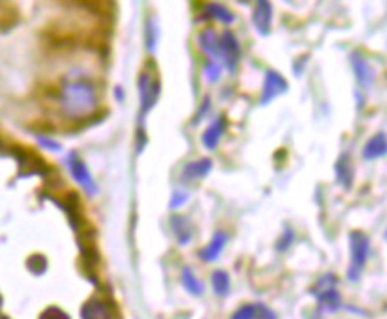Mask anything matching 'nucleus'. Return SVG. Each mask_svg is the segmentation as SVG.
<instances>
[{
  "label": "nucleus",
  "instance_id": "obj_22",
  "mask_svg": "<svg viewBox=\"0 0 387 319\" xmlns=\"http://www.w3.org/2000/svg\"><path fill=\"white\" fill-rule=\"evenodd\" d=\"M256 310H258V305H244L235 310L232 319H256Z\"/></svg>",
  "mask_w": 387,
  "mask_h": 319
},
{
  "label": "nucleus",
  "instance_id": "obj_13",
  "mask_svg": "<svg viewBox=\"0 0 387 319\" xmlns=\"http://www.w3.org/2000/svg\"><path fill=\"white\" fill-rule=\"evenodd\" d=\"M224 127H226V123H224V118H217V120H213L210 126L206 127V131L203 133V144L206 149H215L219 144V140L222 138L224 135Z\"/></svg>",
  "mask_w": 387,
  "mask_h": 319
},
{
  "label": "nucleus",
  "instance_id": "obj_24",
  "mask_svg": "<svg viewBox=\"0 0 387 319\" xmlns=\"http://www.w3.org/2000/svg\"><path fill=\"white\" fill-rule=\"evenodd\" d=\"M256 319H276L273 310H269L265 305H258V310H256Z\"/></svg>",
  "mask_w": 387,
  "mask_h": 319
},
{
  "label": "nucleus",
  "instance_id": "obj_10",
  "mask_svg": "<svg viewBox=\"0 0 387 319\" xmlns=\"http://www.w3.org/2000/svg\"><path fill=\"white\" fill-rule=\"evenodd\" d=\"M387 155V136L384 133H377L366 142V146L362 149V156L364 160H377V158H382V156Z\"/></svg>",
  "mask_w": 387,
  "mask_h": 319
},
{
  "label": "nucleus",
  "instance_id": "obj_15",
  "mask_svg": "<svg viewBox=\"0 0 387 319\" xmlns=\"http://www.w3.org/2000/svg\"><path fill=\"white\" fill-rule=\"evenodd\" d=\"M212 170V162L208 158H201L198 162H192L183 169V179H199L204 178Z\"/></svg>",
  "mask_w": 387,
  "mask_h": 319
},
{
  "label": "nucleus",
  "instance_id": "obj_8",
  "mask_svg": "<svg viewBox=\"0 0 387 319\" xmlns=\"http://www.w3.org/2000/svg\"><path fill=\"white\" fill-rule=\"evenodd\" d=\"M271 22H273V5L269 0H256L253 11V24L260 34H269Z\"/></svg>",
  "mask_w": 387,
  "mask_h": 319
},
{
  "label": "nucleus",
  "instance_id": "obj_5",
  "mask_svg": "<svg viewBox=\"0 0 387 319\" xmlns=\"http://www.w3.org/2000/svg\"><path fill=\"white\" fill-rule=\"evenodd\" d=\"M287 90H289L287 81H285L276 71H269L265 74L264 88H262V104H269L273 99L285 94Z\"/></svg>",
  "mask_w": 387,
  "mask_h": 319
},
{
  "label": "nucleus",
  "instance_id": "obj_17",
  "mask_svg": "<svg viewBox=\"0 0 387 319\" xmlns=\"http://www.w3.org/2000/svg\"><path fill=\"white\" fill-rule=\"evenodd\" d=\"M181 282H183V287L190 292V294L194 296L203 294V283L199 282L198 277L194 275L190 268H185L183 271H181Z\"/></svg>",
  "mask_w": 387,
  "mask_h": 319
},
{
  "label": "nucleus",
  "instance_id": "obj_26",
  "mask_svg": "<svg viewBox=\"0 0 387 319\" xmlns=\"http://www.w3.org/2000/svg\"><path fill=\"white\" fill-rule=\"evenodd\" d=\"M219 66L215 65V63H210V65L206 66V74H208V79L210 81H215L219 77Z\"/></svg>",
  "mask_w": 387,
  "mask_h": 319
},
{
  "label": "nucleus",
  "instance_id": "obj_18",
  "mask_svg": "<svg viewBox=\"0 0 387 319\" xmlns=\"http://www.w3.org/2000/svg\"><path fill=\"white\" fill-rule=\"evenodd\" d=\"M204 11H206V14L210 16V18L219 20V22H222V24H232L233 22V14L221 4H215V2H212V4H208L206 8H204Z\"/></svg>",
  "mask_w": 387,
  "mask_h": 319
},
{
  "label": "nucleus",
  "instance_id": "obj_29",
  "mask_svg": "<svg viewBox=\"0 0 387 319\" xmlns=\"http://www.w3.org/2000/svg\"><path fill=\"white\" fill-rule=\"evenodd\" d=\"M2 319H5V318H2Z\"/></svg>",
  "mask_w": 387,
  "mask_h": 319
},
{
  "label": "nucleus",
  "instance_id": "obj_21",
  "mask_svg": "<svg viewBox=\"0 0 387 319\" xmlns=\"http://www.w3.org/2000/svg\"><path fill=\"white\" fill-rule=\"evenodd\" d=\"M27 269L34 275H42V272L47 271V260L42 255H33L27 260Z\"/></svg>",
  "mask_w": 387,
  "mask_h": 319
},
{
  "label": "nucleus",
  "instance_id": "obj_27",
  "mask_svg": "<svg viewBox=\"0 0 387 319\" xmlns=\"http://www.w3.org/2000/svg\"><path fill=\"white\" fill-rule=\"evenodd\" d=\"M291 242H293V231L287 230L284 233V240H280L278 242V249H285L289 244H291Z\"/></svg>",
  "mask_w": 387,
  "mask_h": 319
},
{
  "label": "nucleus",
  "instance_id": "obj_9",
  "mask_svg": "<svg viewBox=\"0 0 387 319\" xmlns=\"http://www.w3.org/2000/svg\"><path fill=\"white\" fill-rule=\"evenodd\" d=\"M349 60H351V66H353L355 77H357V81H359V85L364 86V88H368V86L373 85L375 71L371 68V65H369V63L366 62L362 56H360L359 52H353Z\"/></svg>",
  "mask_w": 387,
  "mask_h": 319
},
{
  "label": "nucleus",
  "instance_id": "obj_3",
  "mask_svg": "<svg viewBox=\"0 0 387 319\" xmlns=\"http://www.w3.org/2000/svg\"><path fill=\"white\" fill-rule=\"evenodd\" d=\"M314 294L323 309L332 310V312L341 309V296L336 289V277L325 275L323 278H319V282L314 287Z\"/></svg>",
  "mask_w": 387,
  "mask_h": 319
},
{
  "label": "nucleus",
  "instance_id": "obj_6",
  "mask_svg": "<svg viewBox=\"0 0 387 319\" xmlns=\"http://www.w3.org/2000/svg\"><path fill=\"white\" fill-rule=\"evenodd\" d=\"M138 86H140V101H142V113L146 115L149 110L156 104V99L160 95V83L155 79H151L147 74H142L140 81H138Z\"/></svg>",
  "mask_w": 387,
  "mask_h": 319
},
{
  "label": "nucleus",
  "instance_id": "obj_20",
  "mask_svg": "<svg viewBox=\"0 0 387 319\" xmlns=\"http://www.w3.org/2000/svg\"><path fill=\"white\" fill-rule=\"evenodd\" d=\"M337 178L346 188L351 187V181H353V169L349 167V162L348 158H343L337 164Z\"/></svg>",
  "mask_w": 387,
  "mask_h": 319
},
{
  "label": "nucleus",
  "instance_id": "obj_11",
  "mask_svg": "<svg viewBox=\"0 0 387 319\" xmlns=\"http://www.w3.org/2000/svg\"><path fill=\"white\" fill-rule=\"evenodd\" d=\"M83 319H111V310L101 300H88L81 309Z\"/></svg>",
  "mask_w": 387,
  "mask_h": 319
},
{
  "label": "nucleus",
  "instance_id": "obj_2",
  "mask_svg": "<svg viewBox=\"0 0 387 319\" xmlns=\"http://www.w3.org/2000/svg\"><path fill=\"white\" fill-rule=\"evenodd\" d=\"M349 255H351V260H349L348 278L351 282H357L369 257L368 235H364L362 231H351L349 233Z\"/></svg>",
  "mask_w": 387,
  "mask_h": 319
},
{
  "label": "nucleus",
  "instance_id": "obj_4",
  "mask_svg": "<svg viewBox=\"0 0 387 319\" xmlns=\"http://www.w3.org/2000/svg\"><path fill=\"white\" fill-rule=\"evenodd\" d=\"M66 165H68V170H70L72 178L76 179L77 183L85 188V192L95 194L97 188H95L94 178H92L90 170H88L85 162H83V160H81L76 153H72V155L68 156V162H66Z\"/></svg>",
  "mask_w": 387,
  "mask_h": 319
},
{
  "label": "nucleus",
  "instance_id": "obj_23",
  "mask_svg": "<svg viewBox=\"0 0 387 319\" xmlns=\"http://www.w3.org/2000/svg\"><path fill=\"white\" fill-rule=\"evenodd\" d=\"M40 319H70V316L66 314L65 310H62L59 307H49L42 312Z\"/></svg>",
  "mask_w": 387,
  "mask_h": 319
},
{
  "label": "nucleus",
  "instance_id": "obj_12",
  "mask_svg": "<svg viewBox=\"0 0 387 319\" xmlns=\"http://www.w3.org/2000/svg\"><path fill=\"white\" fill-rule=\"evenodd\" d=\"M226 233L224 231H217V233L213 235L212 240L208 242L206 248L201 251V258H203L204 262H213V260H217L219 255L222 253V249L226 246Z\"/></svg>",
  "mask_w": 387,
  "mask_h": 319
},
{
  "label": "nucleus",
  "instance_id": "obj_14",
  "mask_svg": "<svg viewBox=\"0 0 387 319\" xmlns=\"http://www.w3.org/2000/svg\"><path fill=\"white\" fill-rule=\"evenodd\" d=\"M199 43H201V49L206 52L208 56L219 58V51H221V38L213 33L212 29H206L204 33L199 34Z\"/></svg>",
  "mask_w": 387,
  "mask_h": 319
},
{
  "label": "nucleus",
  "instance_id": "obj_7",
  "mask_svg": "<svg viewBox=\"0 0 387 319\" xmlns=\"http://www.w3.org/2000/svg\"><path fill=\"white\" fill-rule=\"evenodd\" d=\"M219 58L224 60L226 66L230 71H233L239 63L241 58V49H239V42L232 33H224L221 36V51H219Z\"/></svg>",
  "mask_w": 387,
  "mask_h": 319
},
{
  "label": "nucleus",
  "instance_id": "obj_25",
  "mask_svg": "<svg viewBox=\"0 0 387 319\" xmlns=\"http://www.w3.org/2000/svg\"><path fill=\"white\" fill-rule=\"evenodd\" d=\"M189 199V196L185 192H176L174 196H172V203H170V207H181V205H185V201Z\"/></svg>",
  "mask_w": 387,
  "mask_h": 319
},
{
  "label": "nucleus",
  "instance_id": "obj_28",
  "mask_svg": "<svg viewBox=\"0 0 387 319\" xmlns=\"http://www.w3.org/2000/svg\"><path fill=\"white\" fill-rule=\"evenodd\" d=\"M2 303H4V300H2V294H0V309H2Z\"/></svg>",
  "mask_w": 387,
  "mask_h": 319
},
{
  "label": "nucleus",
  "instance_id": "obj_16",
  "mask_svg": "<svg viewBox=\"0 0 387 319\" xmlns=\"http://www.w3.org/2000/svg\"><path fill=\"white\" fill-rule=\"evenodd\" d=\"M170 226H172V231H174L176 239L180 244H187L190 239H192V228H190V222L185 219L183 216H174L170 219Z\"/></svg>",
  "mask_w": 387,
  "mask_h": 319
},
{
  "label": "nucleus",
  "instance_id": "obj_19",
  "mask_svg": "<svg viewBox=\"0 0 387 319\" xmlns=\"http://www.w3.org/2000/svg\"><path fill=\"white\" fill-rule=\"evenodd\" d=\"M212 287L215 294L226 296L230 292V277L226 271H215L212 275Z\"/></svg>",
  "mask_w": 387,
  "mask_h": 319
},
{
  "label": "nucleus",
  "instance_id": "obj_1",
  "mask_svg": "<svg viewBox=\"0 0 387 319\" xmlns=\"http://www.w3.org/2000/svg\"><path fill=\"white\" fill-rule=\"evenodd\" d=\"M62 106L68 115L81 117L90 113L95 106L94 88L86 83H68L62 90Z\"/></svg>",
  "mask_w": 387,
  "mask_h": 319
}]
</instances>
